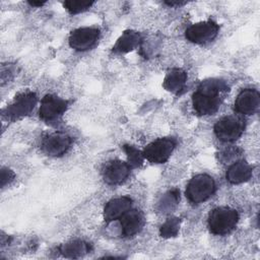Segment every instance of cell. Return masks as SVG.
<instances>
[{"instance_id":"4fadbf2b","label":"cell","mask_w":260,"mask_h":260,"mask_svg":"<svg viewBox=\"0 0 260 260\" xmlns=\"http://www.w3.org/2000/svg\"><path fill=\"white\" fill-rule=\"evenodd\" d=\"M121 229L122 235L126 238L137 235L145 223L143 213L137 209H129L121 216Z\"/></svg>"},{"instance_id":"8fae6325","label":"cell","mask_w":260,"mask_h":260,"mask_svg":"<svg viewBox=\"0 0 260 260\" xmlns=\"http://www.w3.org/2000/svg\"><path fill=\"white\" fill-rule=\"evenodd\" d=\"M260 107V93L254 88H245L240 91L235 101V110L241 115H253Z\"/></svg>"},{"instance_id":"8992f818","label":"cell","mask_w":260,"mask_h":260,"mask_svg":"<svg viewBox=\"0 0 260 260\" xmlns=\"http://www.w3.org/2000/svg\"><path fill=\"white\" fill-rule=\"evenodd\" d=\"M177 145V140L173 137L157 138L150 142L142 151L144 158L151 164H164L171 156Z\"/></svg>"},{"instance_id":"ffe728a7","label":"cell","mask_w":260,"mask_h":260,"mask_svg":"<svg viewBox=\"0 0 260 260\" xmlns=\"http://www.w3.org/2000/svg\"><path fill=\"white\" fill-rule=\"evenodd\" d=\"M181 219L179 217L168 218L159 229V235L162 238H174L178 235L180 230Z\"/></svg>"},{"instance_id":"9c48e42d","label":"cell","mask_w":260,"mask_h":260,"mask_svg":"<svg viewBox=\"0 0 260 260\" xmlns=\"http://www.w3.org/2000/svg\"><path fill=\"white\" fill-rule=\"evenodd\" d=\"M100 34V29L94 26L78 27L70 32L69 46L76 51H86L98 42Z\"/></svg>"},{"instance_id":"6da1fadb","label":"cell","mask_w":260,"mask_h":260,"mask_svg":"<svg viewBox=\"0 0 260 260\" xmlns=\"http://www.w3.org/2000/svg\"><path fill=\"white\" fill-rule=\"evenodd\" d=\"M230 90L228 83L218 78H209L201 81L192 95L194 111L200 116L213 115L222 103L221 93Z\"/></svg>"},{"instance_id":"52a82bcc","label":"cell","mask_w":260,"mask_h":260,"mask_svg":"<svg viewBox=\"0 0 260 260\" xmlns=\"http://www.w3.org/2000/svg\"><path fill=\"white\" fill-rule=\"evenodd\" d=\"M68 108V101L55 94H47L41 101L40 118L48 124L57 123Z\"/></svg>"},{"instance_id":"30bf717a","label":"cell","mask_w":260,"mask_h":260,"mask_svg":"<svg viewBox=\"0 0 260 260\" xmlns=\"http://www.w3.org/2000/svg\"><path fill=\"white\" fill-rule=\"evenodd\" d=\"M71 144V136L63 132H54L43 139L41 147L47 155L61 156L70 148Z\"/></svg>"},{"instance_id":"e0dca14e","label":"cell","mask_w":260,"mask_h":260,"mask_svg":"<svg viewBox=\"0 0 260 260\" xmlns=\"http://www.w3.org/2000/svg\"><path fill=\"white\" fill-rule=\"evenodd\" d=\"M141 36L138 31L135 30H125L120 38L117 40L116 44L113 47V51L119 54L128 53L136 49L141 43Z\"/></svg>"},{"instance_id":"cb8c5ba5","label":"cell","mask_w":260,"mask_h":260,"mask_svg":"<svg viewBox=\"0 0 260 260\" xmlns=\"http://www.w3.org/2000/svg\"><path fill=\"white\" fill-rule=\"evenodd\" d=\"M28 4L29 5H31V6H43L44 4H45V2H37V1H29L28 2Z\"/></svg>"},{"instance_id":"603a6c76","label":"cell","mask_w":260,"mask_h":260,"mask_svg":"<svg viewBox=\"0 0 260 260\" xmlns=\"http://www.w3.org/2000/svg\"><path fill=\"white\" fill-rule=\"evenodd\" d=\"M13 178H14V174L10 170L2 169V171H1V186L4 187L7 183V181L10 182Z\"/></svg>"},{"instance_id":"3957f363","label":"cell","mask_w":260,"mask_h":260,"mask_svg":"<svg viewBox=\"0 0 260 260\" xmlns=\"http://www.w3.org/2000/svg\"><path fill=\"white\" fill-rule=\"evenodd\" d=\"M215 182L207 174L194 176L186 187V197L193 204H200L209 199L215 192Z\"/></svg>"},{"instance_id":"d6986e66","label":"cell","mask_w":260,"mask_h":260,"mask_svg":"<svg viewBox=\"0 0 260 260\" xmlns=\"http://www.w3.org/2000/svg\"><path fill=\"white\" fill-rule=\"evenodd\" d=\"M180 200V191L178 189H172L166 192L160 200L157 202V210L167 213L174 209Z\"/></svg>"},{"instance_id":"5b68a950","label":"cell","mask_w":260,"mask_h":260,"mask_svg":"<svg viewBox=\"0 0 260 260\" xmlns=\"http://www.w3.org/2000/svg\"><path fill=\"white\" fill-rule=\"evenodd\" d=\"M38 98L32 91H23L18 93L13 102L3 110V116L7 120L14 121L16 119L27 116L31 113L37 105Z\"/></svg>"},{"instance_id":"ba28073f","label":"cell","mask_w":260,"mask_h":260,"mask_svg":"<svg viewBox=\"0 0 260 260\" xmlns=\"http://www.w3.org/2000/svg\"><path fill=\"white\" fill-rule=\"evenodd\" d=\"M219 25L211 20L200 21L190 25L186 31L185 36L188 41L195 44H206L211 42L218 34Z\"/></svg>"},{"instance_id":"5bb4252c","label":"cell","mask_w":260,"mask_h":260,"mask_svg":"<svg viewBox=\"0 0 260 260\" xmlns=\"http://www.w3.org/2000/svg\"><path fill=\"white\" fill-rule=\"evenodd\" d=\"M132 199L128 196H121L109 200L104 208V218L107 222L121 218L132 206Z\"/></svg>"},{"instance_id":"2e32d148","label":"cell","mask_w":260,"mask_h":260,"mask_svg":"<svg viewBox=\"0 0 260 260\" xmlns=\"http://www.w3.org/2000/svg\"><path fill=\"white\" fill-rule=\"evenodd\" d=\"M186 81V71L181 68H173L167 73L162 82V86L166 90L175 94H179L185 88Z\"/></svg>"},{"instance_id":"277c9868","label":"cell","mask_w":260,"mask_h":260,"mask_svg":"<svg viewBox=\"0 0 260 260\" xmlns=\"http://www.w3.org/2000/svg\"><path fill=\"white\" fill-rule=\"evenodd\" d=\"M245 119L237 115H229L219 119L213 127L216 137L224 142H233L239 139L245 130Z\"/></svg>"},{"instance_id":"7c38bea8","label":"cell","mask_w":260,"mask_h":260,"mask_svg":"<svg viewBox=\"0 0 260 260\" xmlns=\"http://www.w3.org/2000/svg\"><path fill=\"white\" fill-rule=\"evenodd\" d=\"M131 167L128 162L115 159L106 165L103 171L104 181L109 185L122 184L129 177Z\"/></svg>"},{"instance_id":"44dd1931","label":"cell","mask_w":260,"mask_h":260,"mask_svg":"<svg viewBox=\"0 0 260 260\" xmlns=\"http://www.w3.org/2000/svg\"><path fill=\"white\" fill-rule=\"evenodd\" d=\"M123 150L125 151L128 159V164L131 168H137L140 167L143 162V153L136 147L132 145H124Z\"/></svg>"},{"instance_id":"7402d4cb","label":"cell","mask_w":260,"mask_h":260,"mask_svg":"<svg viewBox=\"0 0 260 260\" xmlns=\"http://www.w3.org/2000/svg\"><path fill=\"white\" fill-rule=\"evenodd\" d=\"M93 4L92 1H78V0H69L63 3L65 9L71 14H77L85 11Z\"/></svg>"},{"instance_id":"9a60e30c","label":"cell","mask_w":260,"mask_h":260,"mask_svg":"<svg viewBox=\"0 0 260 260\" xmlns=\"http://www.w3.org/2000/svg\"><path fill=\"white\" fill-rule=\"evenodd\" d=\"M252 177V167L245 160L235 161L226 171L225 178L231 184L247 182Z\"/></svg>"},{"instance_id":"7a4b0ae2","label":"cell","mask_w":260,"mask_h":260,"mask_svg":"<svg viewBox=\"0 0 260 260\" xmlns=\"http://www.w3.org/2000/svg\"><path fill=\"white\" fill-rule=\"evenodd\" d=\"M239 221L238 211L226 207L220 206L214 208L208 216L209 231L217 236H224L232 233Z\"/></svg>"},{"instance_id":"ac0fdd59","label":"cell","mask_w":260,"mask_h":260,"mask_svg":"<svg viewBox=\"0 0 260 260\" xmlns=\"http://www.w3.org/2000/svg\"><path fill=\"white\" fill-rule=\"evenodd\" d=\"M60 253L68 258H78L90 251V245L82 240H72L59 247Z\"/></svg>"}]
</instances>
